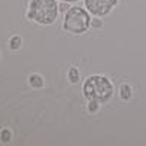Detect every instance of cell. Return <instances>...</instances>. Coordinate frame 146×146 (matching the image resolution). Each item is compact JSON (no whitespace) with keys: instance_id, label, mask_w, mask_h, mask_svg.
Wrapping results in <instances>:
<instances>
[{"instance_id":"cell-10","label":"cell","mask_w":146,"mask_h":146,"mask_svg":"<svg viewBox=\"0 0 146 146\" xmlns=\"http://www.w3.org/2000/svg\"><path fill=\"white\" fill-rule=\"evenodd\" d=\"M98 108H100V103H97V102H88V112H90V113H96V112L98 110Z\"/></svg>"},{"instance_id":"cell-2","label":"cell","mask_w":146,"mask_h":146,"mask_svg":"<svg viewBox=\"0 0 146 146\" xmlns=\"http://www.w3.org/2000/svg\"><path fill=\"white\" fill-rule=\"evenodd\" d=\"M60 14L57 0H30L27 18L39 25H51Z\"/></svg>"},{"instance_id":"cell-3","label":"cell","mask_w":146,"mask_h":146,"mask_svg":"<svg viewBox=\"0 0 146 146\" xmlns=\"http://www.w3.org/2000/svg\"><path fill=\"white\" fill-rule=\"evenodd\" d=\"M91 17L87 9L81 6H70V9L64 14L63 19V29L72 33V35H84L91 27Z\"/></svg>"},{"instance_id":"cell-4","label":"cell","mask_w":146,"mask_h":146,"mask_svg":"<svg viewBox=\"0 0 146 146\" xmlns=\"http://www.w3.org/2000/svg\"><path fill=\"white\" fill-rule=\"evenodd\" d=\"M118 5V0H85V8L94 17L109 15L113 8Z\"/></svg>"},{"instance_id":"cell-12","label":"cell","mask_w":146,"mask_h":146,"mask_svg":"<svg viewBox=\"0 0 146 146\" xmlns=\"http://www.w3.org/2000/svg\"><path fill=\"white\" fill-rule=\"evenodd\" d=\"M0 139H2V142H9L11 140V133L9 130H3L0 133Z\"/></svg>"},{"instance_id":"cell-6","label":"cell","mask_w":146,"mask_h":146,"mask_svg":"<svg viewBox=\"0 0 146 146\" xmlns=\"http://www.w3.org/2000/svg\"><path fill=\"white\" fill-rule=\"evenodd\" d=\"M119 96H121L122 100H130L133 96V90L130 85H122L121 90H119Z\"/></svg>"},{"instance_id":"cell-13","label":"cell","mask_w":146,"mask_h":146,"mask_svg":"<svg viewBox=\"0 0 146 146\" xmlns=\"http://www.w3.org/2000/svg\"><path fill=\"white\" fill-rule=\"evenodd\" d=\"M60 2H67V3H76L79 0H60Z\"/></svg>"},{"instance_id":"cell-11","label":"cell","mask_w":146,"mask_h":146,"mask_svg":"<svg viewBox=\"0 0 146 146\" xmlns=\"http://www.w3.org/2000/svg\"><path fill=\"white\" fill-rule=\"evenodd\" d=\"M58 9H60V12L66 14V12L70 9V3H67V2H60V3H58Z\"/></svg>"},{"instance_id":"cell-5","label":"cell","mask_w":146,"mask_h":146,"mask_svg":"<svg viewBox=\"0 0 146 146\" xmlns=\"http://www.w3.org/2000/svg\"><path fill=\"white\" fill-rule=\"evenodd\" d=\"M67 78L70 84H78L79 79H81V75H79V70L76 67H70L69 69V73H67Z\"/></svg>"},{"instance_id":"cell-7","label":"cell","mask_w":146,"mask_h":146,"mask_svg":"<svg viewBox=\"0 0 146 146\" xmlns=\"http://www.w3.org/2000/svg\"><path fill=\"white\" fill-rule=\"evenodd\" d=\"M29 81H30V85L33 88H40L43 85V79H42V76H39V75H31Z\"/></svg>"},{"instance_id":"cell-8","label":"cell","mask_w":146,"mask_h":146,"mask_svg":"<svg viewBox=\"0 0 146 146\" xmlns=\"http://www.w3.org/2000/svg\"><path fill=\"white\" fill-rule=\"evenodd\" d=\"M19 46H21V37H18V36L11 37V40H9V48L15 51V49H19Z\"/></svg>"},{"instance_id":"cell-1","label":"cell","mask_w":146,"mask_h":146,"mask_svg":"<svg viewBox=\"0 0 146 146\" xmlns=\"http://www.w3.org/2000/svg\"><path fill=\"white\" fill-rule=\"evenodd\" d=\"M84 97L87 102H97L100 104L109 103L113 98V84L103 75L88 76L82 87Z\"/></svg>"},{"instance_id":"cell-9","label":"cell","mask_w":146,"mask_h":146,"mask_svg":"<svg viewBox=\"0 0 146 146\" xmlns=\"http://www.w3.org/2000/svg\"><path fill=\"white\" fill-rule=\"evenodd\" d=\"M91 29H103V21L100 19V17H96V18H92L91 19Z\"/></svg>"}]
</instances>
